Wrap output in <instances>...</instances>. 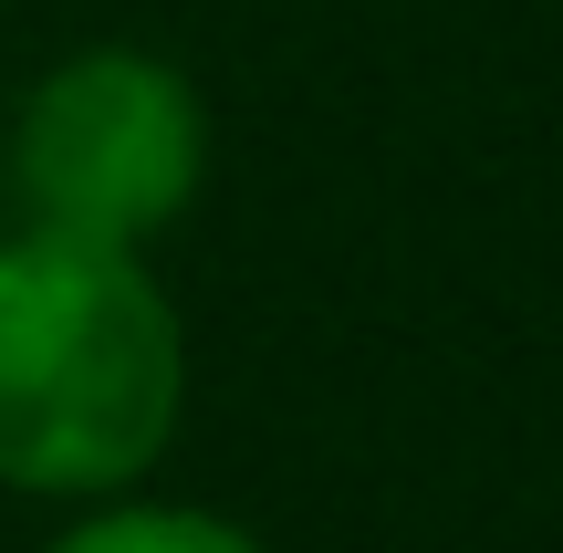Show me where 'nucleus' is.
I'll list each match as a JSON object with an SVG mask.
<instances>
[{
    "label": "nucleus",
    "mask_w": 563,
    "mask_h": 553,
    "mask_svg": "<svg viewBox=\"0 0 563 553\" xmlns=\"http://www.w3.org/2000/svg\"><path fill=\"white\" fill-rule=\"evenodd\" d=\"M188 418V313L125 241H0V491H136Z\"/></svg>",
    "instance_id": "obj_1"
},
{
    "label": "nucleus",
    "mask_w": 563,
    "mask_h": 553,
    "mask_svg": "<svg viewBox=\"0 0 563 553\" xmlns=\"http://www.w3.org/2000/svg\"><path fill=\"white\" fill-rule=\"evenodd\" d=\"M209 188V95L146 42H84L11 115V199L32 230L157 251Z\"/></svg>",
    "instance_id": "obj_2"
},
{
    "label": "nucleus",
    "mask_w": 563,
    "mask_h": 553,
    "mask_svg": "<svg viewBox=\"0 0 563 553\" xmlns=\"http://www.w3.org/2000/svg\"><path fill=\"white\" fill-rule=\"evenodd\" d=\"M42 553H272L251 522L199 512V501H136V491H104L84 501Z\"/></svg>",
    "instance_id": "obj_3"
},
{
    "label": "nucleus",
    "mask_w": 563,
    "mask_h": 553,
    "mask_svg": "<svg viewBox=\"0 0 563 553\" xmlns=\"http://www.w3.org/2000/svg\"><path fill=\"white\" fill-rule=\"evenodd\" d=\"M0 11H11V0H0Z\"/></svg>",
    "instance_id": "obj_4"
}]
</instances>
